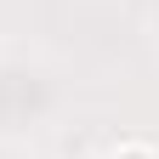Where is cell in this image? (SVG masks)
Instances as JSON below:
<instances>
[{
  "label": "cell",
  "mask_w": 159,
  "mask_h": 159,
  "mask_svg": "<svg viewBox=\"0 0 159 159\" xmlns=\"http://www.w3.org/2000/svg\"><path fill=\"white\" fill-rule=\"evenodd\" d=\"M108 159H159V148H153V142H119Z\"/></svg>",
  "instance_id": "6da1fadb"
}]
</instances>
